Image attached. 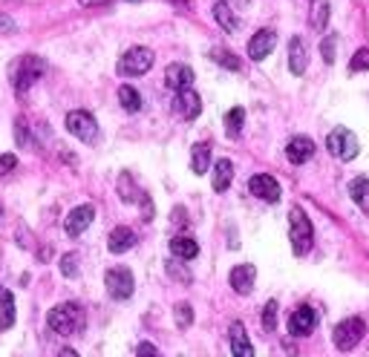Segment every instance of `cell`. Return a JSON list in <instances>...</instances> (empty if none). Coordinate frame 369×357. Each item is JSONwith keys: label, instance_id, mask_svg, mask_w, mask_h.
<instances>
[{"label": "cell", "instance_id": "obj_1", "mask_svg": "<svg viewBox=\"0 0 369 357\" xmlns=\"http://www.w3.org/2000/svg\"><path fill=\"white\" fill-rule=\"evenodd\" d=\"M46 323H50V329L55 334H78L84 329V312H81V305L78 303H61L55 305L50 317H46Z\"/></svg>", "mask_w": 369, "mask_h": 357}, {"label": "cell", "instance_id": "obj_2", "mask_svg": "<svg viewBox=\"0 0 369 357\" xmlns=\"http://www.w3.org/2000/svg\"><path fill=\"white\" fill-rule=\"evenodd\" d=\"M288 239H292V251L297 256L309 254L315 231H312V222H309V216H306V210H303V207L288 210Z\"/></svg>", "mask_w": 369, "mask_h": 357}, {"label": "cell", "instance_id": "obj_3", "mask_svg": "<svg viewBox=\"0 0 369 357\" xmlns=\"http://www.w3.org/2000/svg\"><path fill=\"white\" fill-rule=\"evenodd\" d=\"M43 72H46L43 58H38V55H23V58H18V63L12 67V84H14V90H18V92H26Z\"/></svg>", "mask_w": 369, "mask_h": 357}, {"label": "cell", "instance_id": "obj_4", "mask_svg": "<svg viewBox=\"0 0 369 357\" xmlns=\"http://www.w3.org/2000/svg\"><path fill=\"white\" fill-rule=\"evenodd\" d=\"M153 52L148 50V46H133V50H127L121 58H119V75L124 78H136V75H144L150 67H153Z\"/></svg>", "mask_w": 369, "mask_h": 357}, {"label": "cell", "instance_id": "obj_5", "mask_svg": "<svg viewBox=\"0 0 369 357\" xmlns=\"http://www.w3.org/2000/svg\"><path fill=\"white\" fill-rule=\"evenodd\" d=\"M326 147L335 159H341V161H352L358 153H361V141L355 133H349L346 127H338V130H332L329 139H326Z\"/></svg>", "mask_w": 369, "mask_h": 357}, {"label": "cell", "instance_id": "obj_6", "mask_svg": "<svg viewBox=\"0 0 369 357\" xmlns=\"http://www.w3.org/2000/svg\"><path fill=\"white\" fill-rule=\"evenodd\" d=\"M366 334V323L361 317H349L343 323H338L332 332V340H335V346H338V351H352Z\"/></svg>", "mask_w": 369, "mask_h": 357}, {"label": "cell", "instance_id": "obj_7", "mask_svg": "<svg viewBox=\"0 0 369 357\" xmlns=\"http://www.w3.org/2000/svg\"><path fill=\"white\" fill-rule=\"evenodd\" d=\"M104 285H107V294L113 297V300L133 297V288H136L130 268H121V265H119V268H110V271L104 274Z\"/></svg>", "mask_w": 369, "mask_h": 357}, {"label": "cell", "instance_id": "obj_8", "mask_svg": "<svg viewBox=\"0 0 369 357\" xmlns=\"http://www.w3.org/2000/svg\"><path fill=\"white\" fill-rule=\"evenodd\" d=\"M67 130H70L75 139H81L84 144L99 139V124H95V119L90 116L87 110H72L70 116H67Z\"/></svg>", "mask_w": 369, "mask_h": 357}, {"label": "cell", "instance_id": "obj_9", "mask_svg": "<svg viewBox=\"0 0 369 357\" xmlns=\"http://www.w3.org/2000/svg\"><path fill=\"white\" fill-rule=\"evenodd\" d=\"M315 326H317V312L312 305H300L297 312H292V317H288V334H295V337L312 334Z\"/></svg>", "mask_w": 369, "mask_h": 357}, {"label": "cell", "instance_id": "obj_10", "mask_svg": "<svg viewBox=\"0 0 369 357\" xmlns=\"http://www.w3.org/2000/svg\"><path fill=\"white\" fill-rule=\"evenodd\" d=\"M248 190L254 193L257 199H263V202H280V185H277V178H275V176H268V173H257V176H251Z\"/></svg>", "mask_w": 369, "mask_h": 357}, {"label": "cell", "instance_id": "obj_11", "mask_svg": "<svg viewBox=\"0 0 369 357\" xmlns=\"http://www.w3.org/2000/svg\"><path fill=\"white\" fill-rule=\"evenodd\" d=\"M92 219H95L92 205H78L75 210H70L67 222H63V231H67L70 236H81L90 228V225H92Z\"/></svg>", "mask_w": 369, "mask_h": 357}, {"label": "cell", "instance_id": "obj_12", "mask_svg": "<svg viewBox=\"0 0 369 357\" xmlns=\"http://www.w3.org/2000/svg\"><path fill=\"white\" fill-rule=\"evenodd\" d=\"M173 110L179 112L182 119H188V121H194V119L199 116V110H202V101H199V95L194 92V87H188V90H179V92H176Z\"/></svg>", "mask_w": 369, "mask_h": 357}, {"label": "cell", "instance_id": "obj_13", "mask_svg": "<svg viewBox=\"0 0 369 357\" xmlns=\"http://www.w3.org/2000/svg\"><path fill=\"white\" fill-rule=\"evenodd\" d=\"M286 156L292 165H306V161L315 156V141L309 136H295L286 144Z\"/></svg>", "mask_w": 369, "mask_h": 357}, {"label": "cell", "instance_id": "obj_14", "mask_svg": "<svg viewBox=\"0 0 369 357\" xmlns=\"http://www.w3.org/2000/svg\"><path fill=\"white\" fill-rule=\"evenodd\" d=\"M275 43H277V35L271 29H260L257 35L248 41V55L254 58V61H263V58H268V52L275 50Z\"/></svg>", "mask_w": 369, "mask_h": 357}, {"label": "cell", "instance_id": "obj_15", "mask_svg": "<svg viewBox=\"0 0 369 357\" xmlns=\"http://www.w3.org/2000/svg\"><path fill=\"white\" fill-rule=\"evenodd\" d=\"M165 84L170 90H188L190 84H194V70L185 67V63H170V67L165 70Z\"/></svg>", "mask_w": 369, "mask_h": 357}, {"label": "cell", "instance_id": "obj_16", "mask_svg": "<svg viewBox=\"0 0 369 357\" xmlns=\"http://www.w3.org/2000/svg\"><path fill=\"white\" fill-rule=\"evenodd\" d=\"M306 67H309L306 43H303V38H292V43H288V70H292V75H303Z\"/></svg>", "mask_w": 369, "mask_h": 357}, {"label": "cell", "instance_id": "obj_17", "mask_svg": "<svg viewBox=\"0 0 369 357\" xmlns=\"http://www.w3.org/2000/svg\"><path fill=\"white\" fill-rule=\"evenodd\" d=\"M231 288L237 291V294H251V288H254V280H257V268L243 263V265H237L231 271Z\"/></svg>", "mask_w": 369, "mask_h": 357}, {"label": "cell", "instance_id": "obj_18", "mask_svg": "<svg viewBox=\"0 0 369 357\" xmlns=\"http://www.w3.org/2000/svg\"><path fill=\"white\" fill-rule=\"evenodd\" d=\"M228 337H231V354L234 357H254V346H251L243 323H231Z\"/></svg>", "mask_w": 369, "mask_h": 357}, {"label": "cell", "instance_id": "obj_19", "mask_svg": "<svg viewBox=\"0 0 369 357\" xmlns=\"http://www.w3.org/2000/svg\"><path fill=\"white\" fill-rule=\"evenodd\" d=\"M231 178H234V165H231V159H219L217 165H214V176H211V185H214V190H217V193L228 190Z\"/></svg>", "mask_w": 369, "mask_h": 357}, {"label": "cell", "instance_id": "obj_20", "mask_svg": "<svg viewBox=\"0 0 369 357\" xmlns=\"http://www.w3.org/2000/svg\"><path fill=\"white\" fill-rule=\"evenodd\" d=\"M133 245H136V234L130 228H116L107 239V248L113 254H124V251H130Z\"/></svg>", "mask_w": 369, "mask_h": 357}, {"label": "cell", "instance_id": "obj_21", "mask_svg": "<svg viewBox=\"0 0 369 357\" xmlns=\"http://www.w3.org/2000/svg\"><path fill=\"white\" fill-rule=\"evenodd\" d=\"M14 326V297L9 288H0V332H9Z\"/></svg>", "mask_w": 369, "mask_h": 357}, {"label": "cell", "instance_id": "obj_22", "mask_svg": "<svg viewBox=\"0 0 369 357\" xmlns=\"http://www.w3.org/2000/svg\"><path fill=\"white\" fill-rule=\"evenodd\" d=\"M170 254L176 259H194L199 254V245H197V239H190V236H173L170 239Z\"/></svg>", "mask_w": 369, "mask_h": 357}, {"label": "cell", "instance_id": "obj_23", "mask_svg": "<svg viewBox=\"0 0 369 357\" xmlns=\"http://www.w3.org/2000/svg\"><path fill=\"white\" fill-rule=\"evenodd\" d=\"M349 193H352V199H355V205L369 216V178H363V176L352 178V182H349Z\"/></svg>", "mask_w": 369, "mask_h": 357}, {"label": "cell", "instance_id": "obj_24", "mask_svg": "<svg viewBox=\"0 0 369 357\" xmlns=\"http://www.w3.org/2000/svg\"><path fill=\"white\" fill-rule=\"evenodd\" d=\"M208 165H211V144H197L194 153H190V170H194L197 176L208 173Z\"/></svg>", "mask_w": 369, "mask_h": 357}, {"label": "cell", "instance_id": "obj_25", "mask_svg": "<svg viewBox=\"0 0 369 357\" xmlns=\"http://www.w3.org/2000/svg\"><path fill=\"white\" fill-rule=\"evenodd\" d=\"M214 18H217V23L226 29V32H234L237 29V18H234V12H231V6L226 3V0L214 3Z\"/></svg>", "mask_w": 369, "mask_h": 357}, {"label": "cell", "instance_id": "obj_26", "mask_svg": "<svg viewBox=\"0 0 369 357\" xmlns=\"http://www.w3.org/2000/svg\"><path fill=\"white\" fill-rule=\"evenodd\" d=\"M312 26L315 32H323L326 21H329V0H312Z\"/></svg>", "mask_w": 369, "mask_h": 357}, {"label": "cell", "instance_id": "obj_27", "mask_svg": "<svg viewBox=\"0 0 369 357\" xmlns=\"http://www.w3.org/2000/svg\"><path fill=\"white\" fill-rule=\"evenodd\" d=\"M119 101H121V107H124L127 112H139V110H141V95H139V90H133L130 84L119 87Z\"/></svg>", "mask_w": 369, "mask_h": 357}, {"label": "cell", "instance_id": "obj_28", "mask_svg": "<svg viewBox=\"0 0 369 357\" xmlns=\"http://www.w3.org/2000/svg\"><path fill=\"white\" fill-rule=\"evenodd\" d=\"M243 121H246V110H243V107H234L228 116H226V130H228L231 139L239 136V130H243Z\"/></svg>", "mask_w": 369, "mask_h": 357}, {"label": "cell", "instance_id": "obj_29", "mask_svg": "<svg viewBox=\"0 0 369 357\" xmlns=\"http://www.w3.org/2000/svg\"><path fill=\"white\" fill-rule=\"evenodd\" d=\"M119 193H121L124 202H139V199H141V193L133 187L130 173H121V176H119Z\"/></svg>", "mask_w": 369, "mask_h": 357}, {"label": "cell", "instance_id": "obj_30", "mask_svg": "<svg viewBox=\"0 0 369 357\" xmlns=\"http://www.w3.org/2000/svg\"><path fill=\"white\" fill-rule=\"evenodd\" d=\"M263 329L266 332H275L277 329V300H268L263 308Z\"/></svg>", "mask_w": 369, "mask_h": 357}, {"label": "cell", "instance_id": "obj_31", "mask_svg": "<svg viewBox=\"0 0 369 357\" xmlns=\"http://www.w3.org/2000/svg\"><path fill=\"white\" fill-rule=\"evenodd\" d=\"M211 58L219 63V67H226V70H239V61H237V55L234 52H228V50H214L211 52Z\"/></svg>", "mask_w": 369, "mask_h": 357}, {"label": "cell", "instance_id": "obj_32", "mask_svg": "<svg viewBox=\"0 0 369 357\" xmlns=\"http://www.w3.org/2000/svg\"><path fill=\"white\" fill-rule=\"evenodd\" d=\"M176 326H179V329H188L190 326V323H194V308H190L188 303H179V305H176Z\"/></svg>", "mask_w": 369, "mask_h": 357}, {"label": "cell", "instance_id": "obj_33", "mask_svg": "<svg viewBox=\"0 0 369 357\" xmlns=\"http://www.w3.org/2000/svg\"><path fill=\"white\" fill-rule=\"evenodd\" d=\"M168 274H170V277H173L176 283H182V285H188V283H190V271H188L185 265L176 263V259H170V263H168Z\"/></svg>", "mask_w": 369, "mask_h": 357}, {"label": "cell", "instance_id": "obj_34", "mask_svg": "<svg viewBox=\"0 0 369 357\" xmlns=\"http://www.w3.org/2000/svg\"><path fill=\"white\" fill-rule=\"evenodd\" d=\"M61 274L63 277H78V254H63L61 256Z\"/></svg>", "mask_w": 369, "mask_h": 357}, {"label": "cell", "instance_id": "obj_35", "mask_svg": "<svg viewBox=\"0 0 369 357\" xmlns=\"http://www.w3.org/2000/svg\"><path fill=\"white\" fill-rule=\"evenodd\" d=\"M349 70H352V72H363V70H369V50H358L355 55H352Z\"/></svg>", "mask_w": 369, "mask_h": 357}, {"label": "cell", "instance_id": "obj_36", "mask_svg": "<svg viewBox=\"0 0 369 357\" xmlns=\"http://www.w3.org/2000/svg\"><path fill=\"white\" fill-rule=\"evenodd\" d=\"M335 43H338V38H335V35H326L323 43H320V55H323L326 63H335Z\"/></svg>", "mask_w": 369, "mask_h": 357}, {"label": "cell", "instance_id": "obj_37", "mask_svg": "<svg viewBox=\"0 0 369 357\" xmlns=\"http://www.w3.org/2000/svg\"><path fill=\"white\" fill-rule=\"evenodd\" d=\"M14 167H18V156H14V153H3V156H0V176L12 173Z\"/></svg>", "mask_w": 369, "mask_h": 357}, {"label": "cell", "instance_id": "obj_38", "mask_svg": "<svg viewBox=\"0 0 369 357\" xmlns=\"http://www.w3.org/2000/svg\"><path fill=\"white\" fill-rule=\"evenodd\" d=\"M14 29H18V26H14V21L6 18V14H0V35H12Z\"/></svg>", "mask_w": 369, "mask_h": 357}, {"label": "cell", "instance_id": "obj_39", "mask_svg": "<svg viewBox=\"0 0 369 357\" xmlns=\"http://www.w3.org/2000/svg\"><path fill=\"white\" fill-rule=\"evenodd\" d=\"M136 357H162V354L156 351V346H153V343H141V346H139V351H136Z\"/></svg>", "mask_w": 369, "mask_h": 357}, {"label": "cell", "instance_id": "obj_40", "mask_svg": "<svg viewBox=\"0 0 369 357\" xmlns=\"http://www.w3.org/2000/svg\"><path fill=\"white\" fill-rule=\"evenodd\" d=\"M173 225H188V214H185L182 207H176V210H173Z\"/></svg>", "mask_w": 369, "mask_h": 357}, {"label": "cell", "instance_id": "obj_41", "mask_svg": "<svg viewBox=\"0 0 369 357\" xmlns=\"http://www.w3.org/2000/svg\"><path fill=\"white\" fill-rule=\"evenodd\" d=\"M58 357H78V351H75V349H61Z\"/></svg>", "mask_w": 369, "mask_h": 357}, {"label": "cell", "instance_id": "obj_42", "mask_svg": "<svg viewBox=\"0 0 369 357\" xmlns=\"http://www.w3.org/2000/svg\"><path fill=\"white\" fill-rule=\"evenodd\" d=\"M84 6H101V3H107V0H81Z\"/></svg>", "mask_w": 369, "mask_h": 357}, {"label": "cell", "instance_id": "obj_43", "mask_svg": "<svg viewBox=\"0 0 369 357\" xmlns=\"http://www.w3.org/2000/svg\"><path fill=\"white\" fill-rule=\"evenodd\" d=\"M0 216H3V207H0Z\"/></svg>", "mask_w": 369, "mask_h": 357}]
</instances>
